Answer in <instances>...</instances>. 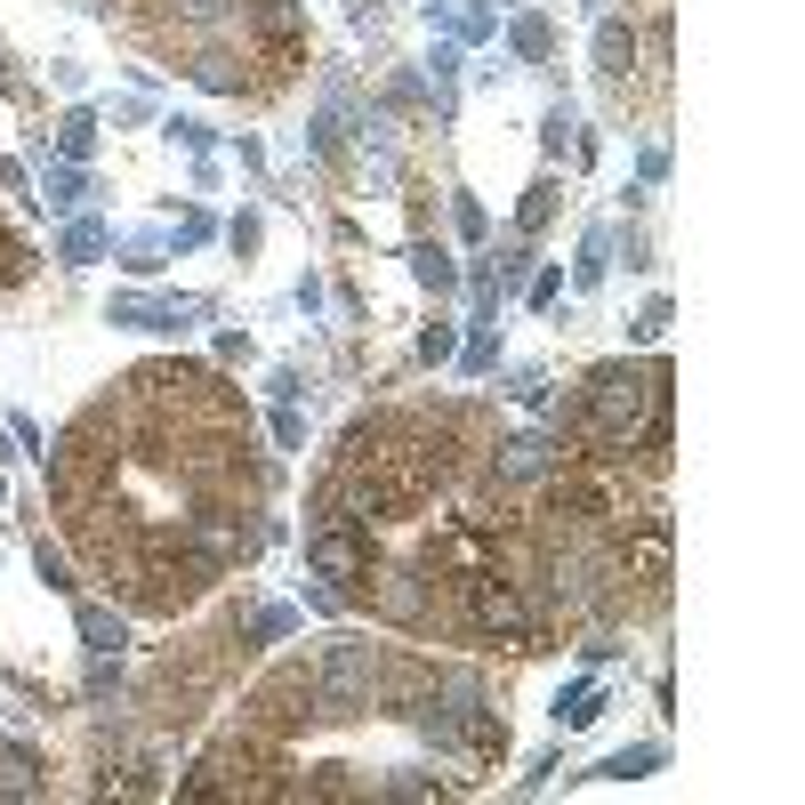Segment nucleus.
Segmentation results:
<instances>
[{
    "instance_id": "17",
    "label": "nucleus",
    "mask_w": 805,
    "mask_h": 805,
    "mask_svg": "<svg viewBox=\"0 0 805 805\" xmlns=\"http://www.w3.org/2000/svg\"><path fill=\"white\" fill-rule=\"evenodd\" d=\"M572 282H581V291H596V282H605V234H588V242H581V266H572Z\"/></svg>"
},
{
    "instance_id": "6",
    "label": "nucleus",
    "mask_w": 805,
    "mask_h": 805,
    "mask_svg": "<svg viewBox=\"0 0 805 805\" xmlns=\"http://www.w3.org/2000/svg\"><path fill=\"white\" fill-rule=\"evenodd\" d=\"M556 202H564V185H556V178H532L524 202H515V234H540V225L556 218Z\"/></svg>"
},
{
    "instance_id": "2",
    "label": "nucleus",
    "mask_w": 805,
    "mask_h": 805,
    "mask_svg": "<svg viewBox=\"0 0 805 805\" xmlns=\"http://www.w3.org/2000/svg\"><path fill=\"white\" fill-rule=\"evenodd\" d=\"M572 460V443L556 436V427H524V436H500L491 443V491H500V500H515V491H532V484H548L556 467Z\"/></svg>"
},
{
    "instance_id": "8",
    "label": "nucleus",
    "mask_w": 805,
    "mask_h": 805,
    "mask_svg": "<svg viewBox=\"0 0 805 805\" xmlns=\"http://www.w3.org/2000/svg\"><path fill=\"white\" fill-rule=\"evenodd\" d=\"M89 146H97V113L73 106L65 121H57V154H65V161H89Z\"/></svg>"
},
{
    "instance_id": "9",
    "label": "nucleus",
    "mask_w": 805,
    "mask_h": 805,
    "mask_svg": "<svg viewBox=\"0 0 805 805\" xmlns=\"http://www.w3.org/2000/svg\"><path fill=\"white\" fill-rule=\"evenodd\" d=\"M596 709H605V693H596L588 676H581V685H564V693H556V725H588Z\"/></svg>"
},
{
    "instance_id": "18",
    "label": "nucleus",
    "mask_w": 805,
    "mask_h": 805,
    "mask_svg": "<svg viewBox=\"0 0 805 805\" xmlns=\"http://www.w3.org/2000/svg\"><path fill=\"white\" fill-rule=\"evenodd\" d=\"M660 330H669V298H645V315L629 322V339H636V346H652Z\"/></svg>"
},
{
    "instance_id": "3",
    "label": "nucleus",
    "mask_w": 805,
    "mask_h": 805,
    "mask_svg": "<svg viewBox=\"0 0 805 805\" xmlns=\"http://www.w3.org/2000/svg\"><path fill=\"white\" fill-rule=\"evenodd\" d=\"M629 65H636V25L605 16V25H596V73H605V81H629Z\"/></svg>"
},
{
    "instance_id": "23",
    "label": "nucleus",
    "mask_w": 805,
    "mask_h": 805,
    "mask_svg": "<svg viewBox=\"0 0 805 805\" xmlns=\"http://www.w3.org/2000/svg\"><path fill=\"white\" fill-rule=\"evenodd\" d=\"M275 443H282V451H298V443H306V427H298V411H275Z\"/></svg>"
},
{
    "instance_id": "15",
    "label": "nucleus",
    "mask_w": 805,
    "mask_h": 805,
    "mask_svg": "<svg viewBox=\"0 0 805 805\" xmlns=\"http://www.w3.org/2000/svg\"><path fill=\"white\" fill-rule=\"evenodd\" d=\"M33 564H40V581H49V588H65V596L81 588V581H73V564H65V548H49V540H40V548H33Z\"/></svg>"
},
{
    "instance_id": "4",
    "label": "nucleus",
    "mask_w": 805,
    "mask_h": 805,
    "mask_svg": "<svg viewBox=\"0 0 805 805\" xmlns=\"http://www.w3.org/2000/svg\"><path fill=\"white\" fill-rule=\"evenodd\" d=\"M49 790V773H40L33 749H16V741H0V797H40Z\"/></svg>"
},
{
    "instance_id": "12",
    "label": "nucleus",
    "mask_w": 805,
    "mask_h": 805,
    "mask_svg": "<svg viewBox=\"0 0 805 805\" xmlns=\"http://www.w3.org/2000/svg\"><path fill=\"white\" fill-rule=\"evenodd\" d=\"M97 251H106V225H97V218H81L73 234H65V266H89Z\"/></svg>"
},
{
    "instance_id": "1",
    "label": "nucleus",
    "mask_w": 805,
    "mask_h": 805,
    "mask_svg": "<svg viewBox=\"0 0 805 805\" xmlns=\"http://www.w3.org/2000/svg\"><path fill=\"white\" fill-rule=\"evenodd\" d=\"M306 564H315L322 581L355 605V588H363V572H370V524H346V515H306Z\"/></svg>"
},
{
    "instance_id": "19",
    "label": "nucleus",
    "mask_w": 805,
    "mask_h": 805,
    "mask_svg": "<svg viewBox=\"0 0 805 805\" xmlns=\"http://www.w3.org/2000/svg\"><path fill=\"white\" fill-rule=\"evenodd\" d=\"M451 225H460L467 242H484V202L476 194H451Z\"/></svg>"
},
{
    "instance_id": "14",
    "label": "nucleus",
    "mask_w": 805,
    "mask_h": 805,
    "mask_svg": "<svg viewBox=\"0 0 805 805\" xmlns=\"http://www.w3.org/2000/svg\"><path fill=\"white\" fill-rule=\"evenodd\" d=\"M572 130H581V121H572L564 106H556V113L540 121V146H548V154H581V137H572Z\"/></svg>"
},
{
    "instance_id": "21",
    "label": "nucleus",
    "mask_w": 805,
    "mask_h": 805,
    "mask_svg": "<svg viewBox=\"0 0 805 805\" xmlns=\"http://www.w3.org/2000/svg\"><path fill=\"white\" fill-rule=\"evenodd\" d=\"M467 370H491V363H500V339H491V330H476V339H467V355H460Z\"/></svg>"
},
{
    "instance_id": "13",
    "label": "nucleus",
    "mask_w": 805,
    "mask_h": 805,
    "mask_svg": "<svg viewBox=\"0 0 805 805\" xmlns=\"http://www.w3.org/2000/svg\"><path fill=\"white\" fill-rule=\"evenodd\" d=\"M491 275H500V291H508V282H524V275H532V242H524V234H515V242H500Z\"/></svg>"
},
{
    "instance_id": "7",
    "label": "nucleus",
    "mask_w": 805,
    "mask_h": 805,
    "mask_svg": "<svg viewBox=\"0 0 805 805\" xmlns=\"http://www.w3.org/2000/svg\"><path fill=\"white\" fill-rule=\"evenodd\" d=\"M660 757H669V749H660V741H636V749L605 757V766H596V781H645V773L660 766Z\"/></svg>"
},
{
    "instance_id": "24",
    "label": "nucleus",
    "mask_w": 805,
    "mask_h": 805,
    "mask_svg": "<svg viewBox=\"0 0 805 805\" xmlns=\"http://www.w3.org/2000/svg\"><path fill=\"white\" fill-rule=\"evenodd\" d=\"M427 9H443V0H427Z\"/></svg>"
},
{
    "instance_id": "10",
    "label": "nucleus",
    "mask_w": 805,
    "mask_h": 805,
    "mask_svg": "<svg viewBox=\"0 0 805 805\" xmlns=\"http://www.w3.org/2000/svg\"><path fill=\"white\" fill-rule=\"evenodd\" d=\"M508 40H515V57H532V65H540V57L556 49V25H548V16H515Z\"/></svg>"
},
{
    "instance_id": "25",
    "label": "nucleus",
    "mask_w": 805,
    "mask_h": 805,
    "mask_svg": "<svg viewBox=\"0 0 805 805\" xmlns=\"http://www.w3.org/2000/svg\"><path fill=\"white\" fill-rule=\"evenodd\" d=\"M0 500H9V491H0Z\"/></svg>"
},
{
    "instance_id": "11",
    "label": "nucleus",
    "mask_w": 805,
    "mask_h": 805,
    "mask_svg": "<svg viewBox=\"0 0 805 805\" xmlns=\"http://www.w3.org/2000/svg\"><path fill=\"white\" fill-rule=\"evenodd\" d=\"M81 636H89V652H121V621L106 605H81Z\"/></svg>"
},
{
    "instance_id": "5",
    "label": "nucleus",
    "mask_w": 805,
    "mask_h": 805,
    "mask_svg": "<svg viewBox=\"0 0 805 805\" xmlns=\"http://www.w3.org/2000/svg\"><path fill=\"white\" fill-rule=\"evenodd\" d=\"M411 275H419L436 298H443V291H460V266H451L443 242H411Z\"/></svg>"
},
{
    "instance_id": "20",
    "label": "nucleus",
    "mask_w": 805,
    "mask_h": 805,
    "mask_svg": "<svg viewBox=\"0 0 805 805\" xmlns=\"http://www.w3.org/2000/svg\"><path fill=\"white\" fill-rule=\"evenodd\" d=\"M419 355H427V363H451V355H460V339H451V322H427V330H419Z\"/></svg>"
},
{
    "instance_id": "16",
    "label": "nucleus",
    "mask_w": 805,
    "mask_h": 805,
    "mask_svg": "<svg viewBox=\"0 0 805 805\" xmlns=\"http://www.w3.org/2000/svg\"><path fill=\"white\" fill-rule=\"evenodd\" d=\"M40 202H49V210H73V202H81V170H73V161H65V170H49Z\"/></svg>"
},
{
    "instance_id": "22",
    "label": "nucleus",
    "mask_w": 805,
    "mask_h": 805,
    "mask_svg": "<svg viewBox=\"0 0 805 805\" xmlns=\"http://www.w3.org/2000/svg\"><path fill=\"white\" fill-rule=\"evenodd\" d=\"M564 298V266H548V275H532V306H556Z\"/></svg>"
}]
</instances>
